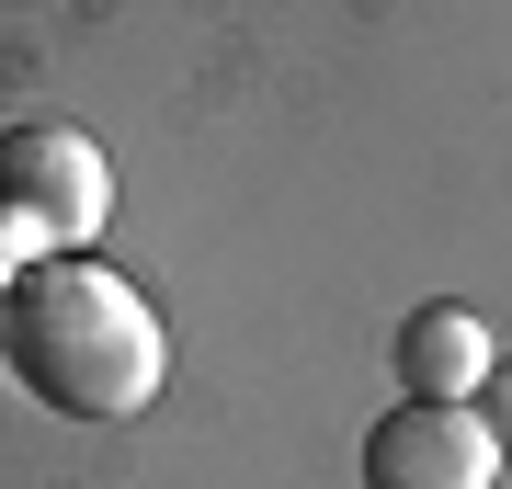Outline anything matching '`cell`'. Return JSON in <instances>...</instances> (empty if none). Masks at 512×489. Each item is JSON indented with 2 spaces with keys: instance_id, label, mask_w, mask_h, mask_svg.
Instances as JSON below:
<instances>
[{
  "instance_id": "6da1fadb",
  "label": "cell",
  "mask_w": 512,
  "mask_h": 489,
  "mask_svg": "<svg viewBox=\"0 0 512 489\" xmlns=\"http://www.w3.org/2000/svg\"><path fill=\"white\" fill-rule=\"evenodd\" d=\"M0 364L57 421H126L160 399L171 342L126 273H103L92 251H46L0 273Z\"/></svg>"
},
{
  "instance_id": "277c9868",
  "label": "cell",
  "mask_w": 512,
  "mask_h": 489,
  "mask_svg": "<svg viewBox=\"0 0 512 489\" xmlns=\"http://www.w3.org/2000/svg\"><path fill=\"white\" fill-rule=\"evenodd\" d=\"M399 387H410V399L478 410V387H490V330H478V308H456V296L410 308L399 319Z\"/></svg>"
},
{
  "instance_id": "5b68a950",
  "label": "cell",
  "mask_w": 512,
  "mask_h": 489,
  "mask_svg": "<svg viewBox=\"0 0 512 489\" xmlns=\"http://www.w3.org/2000/svg\"><path fill=\"white\" fill-rule=\"evenodd\" d=\"M478 421H490V444H501V467H512V364H490V387H478Z\"/></svg>"
},
{
  "instance_id": "7a4b0ae2",
  "label": "cell",
  "mask_w": 512,
  "mask_h": 489,
  "mask_svg": "<svg viewBox=\"0 0 512 489\" xmlns=\"http://www.w3.org/2000/svg\"><path fill=\"white\" fill-rule=\"evenodd\" d=\"M114 205V171L80 126H0V251L46 262V251H80Z\"/></svg>"
},
{
  "instance_id": "3957f363",
  "label": "cell",
  "mask_w": 512,
  "mask_h": 489,
  "mask_svg": "<svg viewBox=\"0 0 512 489\" xmlns=\"http://www.w3.org/2000/svg\"><path fill=\"white\" fill-rule=\"evenodd\" d=\"M353 467H365V489H490L501 444H490V421L456 410V399H399V410L365 421Z\"/></svg>"
}]
</instances>
